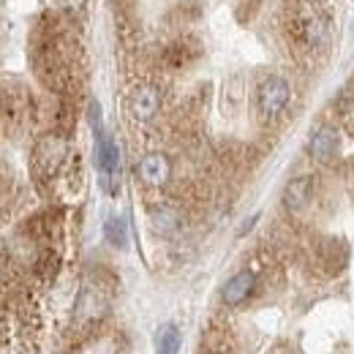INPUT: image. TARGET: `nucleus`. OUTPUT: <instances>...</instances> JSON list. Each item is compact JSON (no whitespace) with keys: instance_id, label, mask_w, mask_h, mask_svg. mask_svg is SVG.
Returning <instances> with one entry per match:
<instances>
[{"instance_id":"1","label":"nucleus","mask_w":354,"mask_h":354,"mask_svg":"<svg viewBox=\"0 0 354 354\" xmlns=\"http://www.w3.org/2000/svg\"><path fill=\"white\" fill-rule=\"evenodd\" d=\"M90 123H93V133H95V164H98V175H101V183H104L106 194H115L118 185H120V147H118V142L104 129L98 104L90 106Z\"/></svg>"},{"instance_id":"2","label":"nucleus","mask_w":354,"mask_h":354,"mask_svg":"<svg viewBox=\"0 0 354 354\" xmlns=\"http://www.w3.org/2000/svg\"><path fill=\"white\" fill-rule=\"evenodd\" d=\"M295 33L308 49H324L330 39V22L316 6H303L295 17Z\"/></svg>"},{"instance_id":"3","label":"nucleus","mask_w":354,"mask_h":354,"mask_svg":"<svg viewBox=\"0 0 354 354\" xmlns=\"http://www.w3.org/2000/svg\"><path fill=\"white\" fill-rule=\"evenodd\" d=\"M289 98H292V88H289V82L283 77H267L265 82L259 85V90H257L259 112H262V118H267V120L278 118L286 109Z\"/></svg>"},{"instance_id":"4","label":"nucleus","mask_w":354,"mask_h":354,"mask_svg":"<svg viewBox=\"0 0 354 354\" xmlns=\"http://www.w3.org/2000/svg\"><path fill=\"white\" fill-rule=\"evenodd\" d=\"M308 150H310V156H313V161L330 164V161L338 156V150H341V131H338L335 126H322V129H316L313 136H310Z\"/></svg>"},{"instance_id":"5","label":"nucleus","mask_w":354,"mask_h":354,"mask_svg":"<svg viewBox=\"0 0 354 354\" xmlns=\"http://www.w3.org/2000/svg\"><path fill=\"white\" fill-rule=\"evenodd\" d=\"M136 175H139V180H142L145 185L161 188V185L169 180V175H172V164H169V158H167L164 153H147V156L139 161Z\"/></svg>"},{"instance_id":"6","label":"nucleus","mask_w":354,"mask_h":354,"mask_svg":"<svg viewBox=\"0 0 354 354\" xmlns=\"http://www.w3.org/2000/svg\"><path fill=\"white\" fill-rule=\"evenodd\" d=\"M63 158H66V142L60 136L49 133V136H44L39 142V147H36V167L44 175H55L57 167L63 164Z\"/></svg>"},{"instance_id":"7","label":"nucleus","mask_w":354,"mask_h":354,"mask_svg":"<svg viewBox=\"0 0 354 354\" xmlns=\"http://www.w3.org/2000/svg\"><path fill=\"white\" fill-rule=\"evenodd\" d=\"M254 286H257V275H254L251 270H240L237 275H232V278L223 283L221 300L226 306H240V303H245V300L251 297Z\"/></svg>"},{"instance_id":"8","label":"nucleus","mask_w":354,"mask_h":354,"mask_svg":"<svg viewBox=\"0 0 354 354\" xmlns=\"http://www.w3.org/2000/svg\"><path fill=\"white\" fill-rule=\"evenodd\" d=\"M310 196H313V180L306 175L295 177L283 188V207L289 213H300L310 205Z\"/></svg>"},{"instance_id":"9","label":"nucleus","mask_w":354,"mask_h":354,"mask_svg":"<svg viewBox=\"0 0 354 354\" xmlns=\"http://www.w3.org/2000/svg\"><path fill=\"white\" fill-rule=\"evenodd\" d=\"M161 109V95L153 85H142L131 93V115L136 120H153Z\"/></svg>"},{"instance_id":"10","label":"nucleus","mask_w":354,"mask_h":354,"mask_svg":"<svg viewBox=\"0 0 354 354\" xmlns=\"http://www.w3.org/2000/svg\"><path fill=\"white\" fill-rule=\"evenodd\" d=\"M104 237H106L109 245H115V248H126V243H129V221H126L123 216H112V218H106V223H104Z\"/></svg>"},{"instance_id":"11","label":"nucleus","mask_w":354,"mask_h":354,"mask_svg":"<svg viewBox=\"0 0 354 354\" xmlns=\"http://www.w3.org/2000/svg\"><path fill=\"white\" fill-rule=\"evenodd\" d=\"M180 226H183V216L177 213L175 207H158L153 213V229L158 234H175Z\"/></svg>"},{"instance_id":"12","label":"nucleus","mask_w":354,"mask_h":354,"mask_svg":"<svg viewBox=\"0 0 354 354\" xmlns=\"http://www.w3.org/2000/svg\"><path fill=\"white\" fill-rule=\"evenodd\" d=\"M156 354H180V330L175 324H164L156 333Z\"/></svg>"},{"instance_id":"13","label":"nucleus","mask_w":354,"mask_h":354,"mask_svg":"<svg viewBox=\"0 0 354 354\" xmlns=\"http://www.w3.org/2000/svg\"><path fill=\"white\" fill-rule=\"evenodd\" d=\"M257 221H259V213H254L251 218H245V221H243V226L237 229V234H240V237H243V234H248V232H251V229L257 226Z\"/></svg>"}]
</instances>
